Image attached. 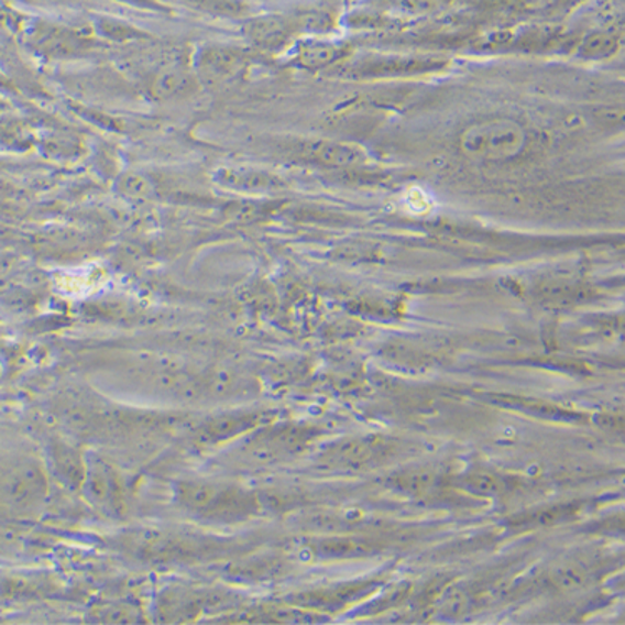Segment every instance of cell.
I'll use <instances>...</instances> for the list:
<instances>
[{
    "mask_svg": "<svg viewBox=\"0 0 625 625\" xmlns=\"http://www.w3.org/2000/svg\"><path fill=\"white\" fill-rule=\"evenodd\" d=\"M527 134L513 119H487L472 124L461 135L465 157L478 162H504L523 154Z\"/></svg>",
    "mask_w": 625,
    "mask_h": 625,
    "instance_id": "obj_1",
    "label": "cell"
}]
</instances>
